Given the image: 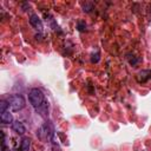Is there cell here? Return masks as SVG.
<instances>
[{
  "label": "cell",
  "mask_w": 151,
  "mask_h": 151,
  "mask_svg": "<svg viewBox=\"0 0 151 151\" xmlns=\"http://www.w3.org/2000/svg\"><path fill=\"white\" fill-rule=\"evenodd\" d=\"M28 100H29V103H31V105L33 107L38 109L39 106H41L45 103L44 93L39 88H32L28 92Z\"/></svg>",
  "instance_id": "6da1fadb"
},
{
  "label": "cell",
  "mask_w": 151,
  "mask_h": 151,
  "mask_svg": "<svg viewBox=\"0 0 151 151\" xmlns=\"http://www.w3.org/2000/svg\"><path fill=\"white\" fill-rule=\"evenodd\" d=\"M8 104H9V107L12 111L17 112V111H20L25 107V99L20 94H13L8 98Z\"/></svg>",
  "instance_id": "7a4b0ae2"
},
{
  "label": "cell",
  "mask_w": 151,
  "mask_h": 151,
  "mask_svg": "<svg viewBox=\"0 0 151 151\" xmlns=\"http://www.w3.org/2000/svg\"><path fill=\"white\" fill-rule=\"evenodd\" d=\"M39 136L41 139H50L51 136H52V129L48 124H45L44 126L40 127L39 130Z\"/></svg>",
  "instance_id": "3957f363"
},
{
  "label": "cell",
  "mask_w": 151,
  "mask_h": 151,
  "mask_svg": "<svg viewBox=\"0 0 151 151\" xmlns=\"http://www.w3.org/2000/svg\"><path fill=\"white\" fill-rule=\"evenodd\" d=\"M29 24L35 28V29H38L39 32H41L42 31V22H41V20L39 19V17L38 15H35V14H33V15H31V18H29Z\"/></svg>",
  "instance_id": "277c9868"
},
{
  "label": "cell",
  "mask_w": 151,
  "mask_h": 151,
  "mask_svg": "<svg viewBox=\"0 0 151 151\" xmlns=\"http://www.w3.org/2000/svg\"><path fill=\"white\" fill-rule=\"evenodd\" d=\"M12 130L18 134H24L26 132V129H25L24 124L19 120H15V122L12 123Z\"/></svg>",
  "instance_id": "5b68a950"
},
{
  "label": "cell",
  "mask_w": 151,
  "mask_h": 151,
  "mask_svg": "<svg viewBox=\"0 0 151 151\" xmlns=\"http://www.w3.org/2000/svg\"><path fill=\"white\" fill-rule=\"evenodd\" d=\"M0 119H1V122H2L4 124H9V123L13 122V116H12V113H9L8 111H6V112L1 113Z\"/></svg>",
  "instance_id": "8992f818"
},
{
  "label": "cell",
  "mask_w": 151,
  "mask_h": 151,
  "mask_svg": "<svg viewBox=\"0 0 151 151\" xmlns=\"http://www.w3.org/2000/svg\"><path fill=\"white\" fill-rule=\"evenodd\" d=\"M29 146H31V139L27 137L22 138V140L20 143V151H28Z\"/></svg>",
  "instance_id": "52a82bcc"
},
{
  "label": "cell",
  "mask_w": 151,
  "mask_h": 151,
  "mask_svg": "<svg viewBox=\"0 0 151 151\" xmlns=\"http://www.w3.org/2000/svg\"><path fill=\"white\" fill-rule=\"evenodd\" d=\"M37 111L38 112H40V114L42 116V117H46V113H47V103H44L41 106H39L38 109H37Z\"/></svg>",
  "instance_id": "ba28073f"
},
{
  "label": "cell",
  "mask_w": 151,
  "mask_h": 151,
  "mask_svg": "<svg viewBox=\"0 0 151 151\" xmlns=\"http://www.w3.org/2000/svg\"><path fill=\"white\" fill-rule=\"evenodd\" d=\"M8 106H9L8 101H6V100H1V101H0V113H4V112H6Z\"/></svg>",
  "instance_id": "9c48e42d"
},
{
  "label": "cell",
  "mask_w": 151,
  "mask_h": 151,
  "mask_svg": "<svg viewBox=\"0 0 151 151\" xmlns=\"http://www.w3.org/2000/svg\"><path fill=\"white\" fill-rule=\"evenodd\" d=\"M92 8H93V4L92 2H85V4H83V11L84 12H91Z\"/></svg>",
  "instance_id": "30bf717a"
},
{
  "label": "cell",
  "mask_w": 151,
  "mask_h": 151,
  "mask_svg": "<svg viewBox=\"0 0 151 151\" xmlns=\"http://www.w3.org/2000/svg\"><path fill=\"white\" fill-rule=\"evenodd\" d=\"M99 59H100V57H99V53H98V52H96V53H93V54L91 55V61H92V63H98Z\"/></svg>",
  "instance_id": "8fae6325"
},
{
  "label": "cell",
  "mask_w": 151,
  "mask_h": 151,
  "mask_svg": "<svg viewBox=\"0 0 151 151\" xmlns=\"http://www.w3.org/2000/svg\"><path fill=\"white\" fill-rule=\"evenodd\" d=\"M149 78H151V71H149Z\"/></svg>",
  "instance_id": "7c38bea8"
},
{
  "label": "cell",
  "mask_w": 151,
  "mask_h": 151,
  "mask_svg": "<svg viewBox=\"0 0 151 151\" xmlns=\"http://www.w3.org/2000/svg\"><path fill=\"white\" fill-rule=\"evenodd\" d=\"M150 12H151V11H150Z\"/></svg>",
  "instance_id": "4fadbf2b"
}]
</instances>
